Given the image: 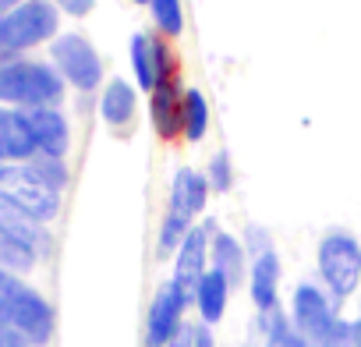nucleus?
Instances as JSON below:
<instances>
[{
  "label": "nucleus",
  "instance_id": "nucleus-1",
  "mask_svg": "<svg viewBox=\"0 0 361 347\" xmlns=\"http://www.w3.org/2000/svg\"><path fill=\"white\" fill-rule=\"evenodd\" d=\"M64 92H68V82L47 61L15 57L4 71H0V103L11 106V110L61 106Z\"/></svg>",
  "mask_w": 361,
  "mask_h": 347
},
{
  "label": "nucleus",
  "instance_id": "nucleus-2",
  "mask_svg": "<svg viewBox=\"0 0 361 347\" xmlns=\"http://www.w3.org/2000/svg\"><path fill=\"white\" fill-rule=\"evenodd\" d=\"M315 280L336 298L347 301L361 287V241L347 227H329L315 245Z\"/></svg>",
  "mask_w": 361,
  "mask_h": 347
},
{
  "label": "nucleus",
  "instance_id": "nucleus-3",
  "mask_svg": "<svg viewBox=\"0 0 361 347\" xmlns=\"http://www.w3.org/2000/svg\"><path fill=\"white\" fill-rule=\"evenodd\" d=\"M61 36V11L54 0H25V4L0 11V54L22 57L39 43H54Z\"/></svg>",
  "mask_w": 361,
  "mask_h": 347
},
{
  "label": "nucleus",
  "instance_id": "nucleus-4",
  "mask_svg": "<svg viewBox=\"0 0 361 347\" xmlns=\"http://www.w3.org/2000/svg\"><path fill=\"white\" fill-rule=\"evenodd\" d=\"M287 319L290 326L308 340H322L340 319H343V301H336L319 280H301L294 291H290V301H287Z\"/></svg>",
  "mask_w": 361,
  "mask_h": 347
},
{
  "label": "nucleus",
  "instance_id": "nucleus-5",
  "mask_svg": "<svg viewBox=\"0 0 361 347\" xmlns=\"http://www.w3.org/2000/svg\"><path fill=\"white\" fill-rule=\"evenodd\" d=\"M50 64L61 71V78L78 89V92H96L103 89L106 75H103V57L99 50L82 36V32H61L50 43Z\"/></svg>",
  "mask_w": 361,
  "mask_h": 347
},
{
  "label": "nucleus",
  "instance_id": "nucleus-6",
  "mask_svg": "<svg viewBox=\"0 0 361 347\" xmlns=\"http://www.w3.org/2000/svg\"><path fill=\"white\" fill-rule=\"evenodd\" d=\"M0 195H8L15 206H22L32 220H39L47 227L61 213V192H54L50 185H43L36 178V170L29 166V159L0 166Z\"/></svg>",
  "mask_w": 361,
  "mask_h": 347
},
{
  "label": "nucleus",
  "instance_id": "nucleus-7",
  "mask_svg": "<svg viewBox=\"0 0 361 347\" xmlns=\"http://www.w3.org/2000/svg\"><path fill=\"white\" fill-rule=\"evenodd\" d=\"M192 308V298L180 291L170 276L156 287L149 308H145V326H142V343L145 347H166L180 329H185V315Z\"/></svg>",
  "mask_w": 361,
  "mask_h": 347
},
{
  "label": "nucleus",
  "instance_id": "nucleus-8",
  "mask_svg": "<svg viewBox=\"0 0 361 347\" xmlns=\"http://www.w3.org/2000/svg\"><path fill=\"white\" fill-rule=\"evenodd\" d=\"M0 322L15 326L32 347H47L50 336H54V305H50L36 287H29V284L22 280L18 291L8 298L4 312H0Z\"/></svg>",
  "mask_w": 361,
  "mask_h": 347
},
{
  "label": "nucleus",
  "instance_id": "nucleus-9",
  "mask_svg": "<svg viewBox=\"0 0 361 347\" xmlns=\"http://www.w3.org/2000/svg\"><path fill=\"white\" fill-rule=\"evenodd\" d=\"M128 57H131V71L142 92H152L156 85H163L166 78L177 75L173 68V54L166 47V39L159 32H135L128 43Z\"/></svg>",
  "mask_w": 361,
  "mask_h": 347
},
{
  "label": "nucleus",
  "instance_id": "nucleus-10",
  "mask_svg": "<svg viewBox=\"0 0 361 347\" xmlns=\"http://www.w3.org/2000/svg\"><path fill=\"white\" fill-rule=\"evenodd\" d=\"M213 220H202L188 231V238L180 241L177 255H173V269H170V280L185 291L188 298H195V287L199 280L209 273V238H213Z\"/></svg>",
  "mask_w": 361,
  "mask_h": 347
},
{
  "label": "nucleus",
  "instance_id": "nucleus-11",
  "mask_svg": "<svg viewBox=\"0 0 361 347\" xmlns=\"http://www.w3.org/2000/svg\"><path fill=\"white\" fill-rule=\"evenodd\" d=\"M209 195H213V188H209L202 170L177 166L173 178H170V188H166V213L185 217L188 224H199V217L209 206Z\"/></svg>",
  "mask_w": 361,
  "mask_h": 347
},
{
  "label": "nucleus",
  "instance_id": "nucleus-12",
  "mask_svg": "<svg viewBox=\"0 0 361 347\" xmlns=\"http://www.w3.org/2000/svg\"><path fill=\"white\" fill-rule=\"evenodd\" d=\"M0 241H15L32 248L39 259H47L54 252V234L47 224L32 220L22 206H15L8 195H0Z\"/></svg>",
  "mask_w": 361,
  "mask_h": 347
},
{
  "label": "nucleus",
  "instance_id": "nucleus-13",
  "mask_svg": "<svg viewBox=\"0 0 361 347\" xmlns=\"http://www.w3.org/2000/svg\"><path fill=\"white\" fill-rule=\"evenodd\" d=\"M32 142H36V156H54L64 159L71 152V124L64 117L61 106H39V110H25Z\"/></svg>",
  "mask_w": 361,
  "mask_h": 347
},
{
  "label": "nucleus",
  "instance_id": "nucleus-14",
  "mask_svg": "<svg viewBox=\"0 0 361 347\" xmlns=\"http://www.w3.org/2000/svg\"><path fill=\"white\" fill-rule=\"evenodd\" d=\"M280 284H283V259H280V252L269 248V252L255 255L252 266H248V280H245L255 312L280 308Z\"/></svg>",
  "mask_w": 361,
  "mask_h": 347
},
{
  "label": "nucleus",
  "instance_id": "nucleus-15",
  "mask_svg": "<svg viewBox=\"0 0 361 347\" xmlns=\"http://www.w3.org/2000/svg\"><path fill=\"white\" fill-rule=\"evenodd\" d=\"M180 114H185V85L173 75L149 92V117H152V128L163 142L180 138Z\"/></svg>",
  "mask_w": 361,
  "mask_h": 347
},
{
  "label": "nucleus",
  "instance_id": "nucleus-16",
  "mask_svg": "<svg viewBox=\"0 0 361 347\" xmlns=\"http://www.w3.org/2000/svg\"><path fill=\"white\" fill-rule=\"evenodd\" d=\"M248 248L241 241V234H231L224 227H213V238H209V269L224 273L234 287H241L248 280Z\"/></svg>",
  "mask_w": 361,
  "mask_h": 347
},
{
  "label": "nucleus",
  "instance_id": "nucleus-17",
  "mask_svg": "<svg viewBox=\"0 0 361 347\" xmlns=\"http://www.w3.org/2000/svg\"><path fill=\"white\" fill-rule=\"evenodd\" d=\"M138 114V89L128 82V78H110L103 89H99V117L110 131H124L131 128Z\"/></svg>",
  "mask_w": 361,
  "mask_h": 347
},
{
  "label": "nucleus",
  "instance_id": "nucleus-18",
  "mask_svg": "<svg viewBox=\"0 0 361 347\" xmlns=\"http://www.w3.org/2000/svg\"><path fill=\"white\" fill-rule=\"evenodd\" d=\"M36 156V142L25 121V110L0 106V166L4 163H25Z\"/></svg>",
  "mask_w": 361,
  "mask_h": 347
},
{
  "label": "nucleus",
  "instance_id": "nucleus-19",
  "mask_svg": "<svg viewBox=\"0 0 361 347\" xmlns=\"http://www.w3.org/2000/svg\"><path fill=\"white\" fill-rule=\"evenodd\" d=\"M231 291H234V284L224 273H216V269H209L199 280L195 298H192V308L199 312V322L202 326H220L224 322V315L231 308Z\"/></svg>",
  "mask_w": 361,
  "mask_h": 347
},
{
  "label": "nucleus",
  "instance_id": "nucleus-20",
  "mask_svg": "<svg viewBox=\"0 0 361 347\" xmlns=\"http://www.w3.org/2000/svg\"><path fill=\"white\" fill-rule=\"evenodd\" d=\"M213 124V110L202 89H185V114H180V138L185 142H202L209 135Z\"/></svg>",
  "mask_w": 361,
  "mask_h": 347
},
{
  "label": "nucleus",
  "instance_id": "nucleus-21",
  "mask_svg": "<svg viewBox=\"0 0 361 347\" xmlns=\"http://www.w3.org/2000/svg\"><path fill=\"white\" fill-rule=\"evenodd\" d=\"M192 227H195V224H188L185 217H177V213H166V209H163V220H159V231H156V259H159V262L173 259L177 248H180V241L188 238Z\"/></svg>",
  "mask_w": 361,
  "mask_h": 347
},
{
  "label": "nucleus",
  "instance_id": "nucleus-22",
  "mask_svg": "<svg viewBox=\"0 0 361 347\" xmlns=\"http://www.w3.org/2000/svg\"><path fill=\"white\" fill-rule=\"evenodd\" d=\"M149 15H152V25L163 39H177L185 32V4L180 0H149Z\"/></svg>",
  "mask_w": 361,
  "mask_h": 347
},
{
  "label": "nucleus",
  "instance_id": "nucleus-23",
  "mask_svg": "<svg viewBox=\"0 0 361 347\" xmlns=\"http://www.w3.org/2000/svg\"><path fill=\"white\" fill-rule=\"evenodd\" d=\"M202 174H206L213 195H227V192L234 188V163H231V152H227V149L213 152L209 163L202 166Z\"/></svg>",
  "mask_w": 361,
  "mask_h": 347
},
{
  "label": "nucleus",
  "instance_id": "nucleus-24",
  "mask_svg": "<svg viewBox=\"0 0 361 347\" xmlns=\"http://www.w3.org/2000/svg\"><path fill=\"white\" fill-rule=\"evenodd\" d=\"M29 166L36 170V178H39L43 185H50L54 192H64L68 181H71V170H68L64 159H54V156H32Z\"/></svg>",
  "mask_w": 361,
  "mask_h": 347
},
{
  "label": "nucleus",
  "instance_id": "nucleus-25",
  "mask_svg": "<svg viewBox=\"0 0 361 347\" xmlns=\"http://www.w3.org/2000/svg\"><path fill=\"white\" fill-rule=\"evenodd\" d=\"M36 262H39V255H36L32 248L15 245V241H0V269H8V273L22 276V273H29Z\"/></svg>",
  "mask_w": 361,
  "mask_h": 347
},
{
  "label": "nucleus",
  "instance_id": "nucleus-26",
  "mask_svg": "<svg viewBox=\"0 0 361 347\" xmlns=\"http://www.w3.org/2000/svg\"><path fill=\"white\" fill-rule=\"evenodd\" d=\"M241 241H245V248H248V259H255V255H262V252H269V248H276L273 245V231L269 227H262V224H245V231H241Z\"/></svg>",
  "mask_w": 361,
  "mask_h": 347
},
{
  "label": "nucleus",
  "instance_id": "nucleus-27",
  "mask_svg": "<svg viewBox=\"0 0 361 347\" xmlns=\"http://www.w3.org/2000/svg\"><path fill=\"white\" fill-rule=\"evenodd\" d=\"M312 347H354V326L350 319H340L322 340H315Z\"/></svg>",
  "mask_w": 361,
  "mask_h": 347
},
{
  "label": "nucleus",
  "instance_id": "nucleus-28",
  "mask_svg": "<svg viewBox=\"0 0 361 347\" xmlns=\"http://www.w3.org/2000/svg\"><path fill=\"white\" fill-rule=\"evenodd\" d=\"M54 4H57V11L68 15V18H85V15H92L96 0H54Z\"/></svg>",
  "mask_w": 361,
  "mask_h": 347
},
{
  "label": "nucleus",
  "instance_id": "nucleus-29",
  "mask_svg": "<svg viewBox=\"0 0 361 347\" xmlns=\"http://www.w3.org/2000/svg\"><path fill=\"white\" fill-rule=\"evenodd\" d=\"M18 284H22V276H15V273H8V269H0V312H4L8 298L18 291Z\"/></svg>",
  "mask_w": 361,
  "mask_h": 347
},
{
  "label": "nucleus",
  "instance_id": "nucleus-30",
  "mask_svg": "<svg viewBox=\"0 0 361 347\" xmlns=\"http://www.w3.org/2000/svg\"><path fill=\"white\" fill-rule=\"evenodd\" d=\"M0 347H32L15 326H4V322H0Z\"/></svg>",
  "mask_w": 361,
  "mask_h": 347
},
{
  "label": "nucleus",
  "instance_id": "nucleus-31",
  "mask_svg": "<svg viewBox=\"0 0 361 347\" xmlns=\"http://www.w3.org/2000/svg\"><path fill=\"white\" fill-rule=\"evenodd\" d=\"M195 347H220L216 343V333H213V326H195Z\"/></svg>",
  "mask_w": 361,
  "mask_h": 347
},
{
  "label": "nucleus",
  "instance_id": "nucleus-32",
  "mask_svg": "<svg viewBox=\"0 0 361 347\" xmlns=\"http://www.w3.org/2000/svg\"><path fill=\"white\" fill-rule=\"evenodd\" d=\"M166 347H195V326L188 322L185 329H180V333H177V336L166 343Z\"/></svg>",
  "mask_w": 361,
  "mask_h": 347
},
{
  "label": "nucleus",
  "instance_id": "nucleus-33",
  "mask_svg": "<svg viewBox=\"0 0 361 347\" xmlns=\"http://www.w3.org/2000/svg\"><path fill=\"white\" fill-rule=\"evenodd\" d=\"M350 326H354V347H361V308H357V315L350 319Z\"/></svg>",
  "mask_w": 361,
  "mask_h": 347
},
{
  "label": "nucleus",
  "instance_id": "nucleus-34",
  "mask_svg": "<svg viewBox=\"0 0 361 347\" xmlns=\"http://www.w3.org/2000/svg\"><path fill=\"white\" fill-rule=\"evenodd\" d=\"M18 4H25V0H0V11H11V8H18Z\"/></svg>",
  "mask_w": 361,
  "mask_h": 347
},
{
  "label": "nucleus",
  "instance_id": "nucleus-35",
  "mask_svg": "<svg viewBox=\"0 0 361 347\" xmlns=\"http://www.w3.org/2000/svg\"><path fill=\"white\" fill-rule=\"evenodd\" d=\"M11 61H15V57H8V54H0V71H4V68H8Z\"/></svg>",
  "mask_w": 361,
  "mask_h": 347
},
{
  "label": "nucleus",
  "instance_id": "nucleus-36",
  "mask_svg": "<svg viewBox=\"0 0 361 347\" xmlns=\"http://www.w3.org/2000/svg\"><path fill=\"white\" fill-rule=\"evenodd\" d=\"M135 4H149V0H135Z\"/></svg>",
  "mask_w": 361,
  "mask_h": 347
}]
</instances>
